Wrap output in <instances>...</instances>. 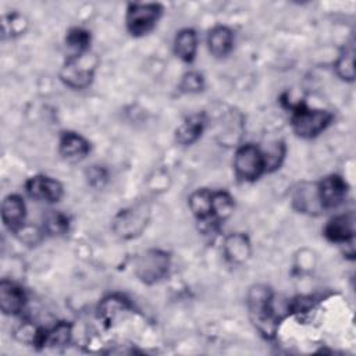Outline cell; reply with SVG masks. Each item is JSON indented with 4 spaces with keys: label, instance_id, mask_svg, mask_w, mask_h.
Wrapping results in <instances>:
<instances>
[{
    "label": "cell",
    "instance_id": "1",
    "mask_svg": "<svg viewBox=\"0 0 356 356\" xmlns=\"http://www.w3.org/2000/svg\"><path fill=\"white\" fill-rule=\"evenodd\" d=\"M246 302L254 327L264 337H274L278 323L273 306V291L267 285H254L249 289Z\"/></svg>",
    "mask_w": 356,
    "mask_h": 356
},
{
    "label": "cell",
    "instance_id": "2",
    "mask_svg": "<svg viewBox=\"0 0 356 356\" xmlns=\"http://www.w3.org/2000/svg\"><path fill=\"white\" fill-rule=\"evenodd\" d=\"M334 115L328 110L309 108L298 103L292 107L291 124L293 132L305 139H312L320 135L332 121Z\"/></svg>",
    "mask_w": 356,
    "mask_h": 356
},
{
    "label": "cell",
    "instance_id": "3",
    "mask_svg": "<svg viewBox=\"0 0 356 356\" xmlns=\"http://www.w3.org/2000/svg\"><path fill=\"white\" fill-rule=\"evenodd\" d=\"M97 60L89 51L82 56H71L60 71L61 81L72 89H83L90 85L96 70Z\"/></svg>",
    "mask_w": 356,
    "mask_h": 356
},
{
    "label": "cell",
    "instance_id": "4",
    "mask_svg": "<svg viewBox=\"0 0 356 356\" xmlns=\"http://www.w3.org/2000/svg\"><path fill=\"white\" fill-rule=\"evenodd\" d=\"M234 171L238 179L252 182L266 172V160L263 150L253 145L245 143L239 146L234 156Z\"/></svg>",
    "mask_w": 356,
    "mask_h": 356
},
{
    "label": "cell",
    "instance_id": "5",
    "mask_svg": "<svg viewBox=\"0 0 356 356\" xmlns=\"http://www.w3.org/2000/svg\"><path fill=\"white\" fill-rule=\"evenodd\" d=\"M171 257L161 249H149L140 254L135 263V275L143 284H156L170 271Z\"/></svg>",
    "mask_w": 356,
    "mask_h": 356
},
{
    "label": "cell",
    "instance_id": "6",
    "mask_svg": "<svg viewBox=\"0 0 356 356\" xmlns=\"http://www.w3.org/2000/svg\"><path fill=\"white\" fill-rule=\"evenodd\" d=\"M161 6L156 3H131L127 8L125 25L131 35L142 36L149 33L161 15Z\"/></svg>",
    "mask_w": 356,
    "mask_h": 356
},
{
    "label": "cell",
    "instance_id": "7",
    "mask_svg": "<svg viewBox=\"0 0 356 356\" xmlns=\"http://www.w3.org/2000/svg\"><path fill=\"white\" fill-rule=\"evenodd\" d=\"M149 206L146 203H138L128 209L121 210L114 221L113 231L122 239H132L145 229L149 220Z\"/></svg>",
    "mask_w": 356,
    "mask_h": 356
},
{
    "label": "cell",
    "instance_id": "8",
    "mask_svg": "<svg viewBox=\"0 0 356 356\" xmlns=\"http://www.w3.org/2000/svg\"><path fill=\"white\" fill-rule=\"evenodd\" d=\"M320 203L324 210L335 209L343 203L348 195V184L338 174H330L317 182Z\"/></svg>",
    "mask_w": 356,
    "mask_h": 356
},
{
    "label": "cell",
    "instance_id": "9",
    "mask_svg": "<svg viewBox=\"0 0 356 356\" xmlns=\"http://www.w3.org/2000/svg\"><path fill=\"white\" fill-rule=\"evenodd\" d=\"M25 191L31 197L46 203L58 202L64 193L63 185L57 179L47 175L31 177L25 182Z\"/></svg>",
    "mask_w": 356,
    "mask_h": 356
},
{
    "label": "cell",
    "instance_id": "10",
    "mask_svg": "<svg viewBox=\"0 0 356 356\" xmlns=\"http://www.w3.org/2000/svg\"><path fill=\"white\" fill-rule=\"evenodd\" d=\"M292 206L295 210L303 214L309 216H318L324 211L318 191H317V182H300L298 184L291 195Z\"/></svg>",
    "mask_w": 356,
    "mask_h": 356
},
{
    "label": "cell",
    "instance_id": "11",
    "mask_svg": "<svg viewBox=\"0 0 356 356\" xmlns=\"http://www.w3.org/2000/svg\"><path fill=\"white\" fill-rule=\"evenodd\" d=\"M323 232L330 242L350 245L355 236V214L349 211L330 218Z\"/></svg>",
    "mask_w": 356,
    "mask_h": 356
},
{
    "label": "cell",
    "instance_id": "12",
    "mask_svg": "<svg viewBox=\"0 0 356 356\" xmlns=\"http://www.w3.org/2000/svg\"><path fill=\"white\" fill-rule=\"evenodd\" d=\"M89 152H90L89 142L79 134L65 131L60 135L58 153L64 160L71 163H78L83 160Z\"/></svg>",
    "mask_w": 356,
    "mask_h": 356
},
{
    "label": "cell",
    "instance_id": "13",
    "mask_svg": "<svg viewBox=\"0 0 356 356\" xmlns=\"http://www.w3.org/2000/svg\"><path fill=\"white\" fill-rule=\"evenodd\" d=\"M26 207L19 195H8L1 203V221L13 232H19L25 221Z\"/></svg>",
    "mask_w": 356,
    "mask_h": 356
},
{
    "label": "cell",
    "instance_id": "14",
    "mask_svg": "<svg viewBox=\"0 0 356 356\" xmlns=\"http://www.w3.org/2000/svg\"><path fill=\"white\" fill-rule=\"evenodd\" d=\"M25 302L26 295L19 285L7 280L0 282V309L4 314H19L25 307Z\"/></svg>",
    "mask_w": 356,
    "mask_h": 356
},
{
    "label": "cell",
    "instance_id": "15",
    "mask_svg": "<svg viewBox=\"0 0 356 356\" xmlns=\"http://www.w3.org/2000/svg\"><path fill=\"white\" fill-rule=\"evenodd\" d=\"M188 204L193 216L200 221L206 224H217L213 218V191L202 188L195 191L189 199Z\"/></svg>",
    "mask_w": 356,
    "mask_h": 356
},
{
    "label": "cell",
    "instance_id": "16",
    "mask_svg": "<svg viewBox=\"0 0 356 356\" xmlns=\"http://www.w3.org/2000/svg\"><path fill=\"white\" fill-rule=\"evenodd\" d=\"M207 47L214 57H225L234 47V33L228 26L217 25L209 31Z\"/></svg>",
    "mask_w": 356,
    "mask_h": 356
},
{
    "label": "cell",
    "instance_id": "17",
    "mask_svg": "<svg viewBox=\"0 0 356 356\" xmlns=\"http://www.w3.org/2000/svg\"><path fill=\"white\" fill-rule=\"evenodd\" d=\"M206 115L203 113L192 114L184 120V122L175 131V139L181 145H192L196 142L206 125Z\"/></svg>",
    "mask_w": 356,
    "mask_h": 356
},
{
    "label": "cell",
    "instance_id": "18",
    "mask_svg": "<svg viewBox=\"0 0 356 356\" xmlns=\"http://www.w3.org/2000/svg\"><path fill=\"white\" fill-rule=\"evenodd\" d=\"M197 50V33L192 28L181 29L174 39V53L184 63H192Z\"/></svg>",
    "mask_w": 356,
    "mask_h": 356
},
{
    "label": "cell",
    "instance_id": "19",
    "mask_svg": "<svg viewBox=\"0 0 356 356\" xmlns=\"http://www.w3.org/2000/svg\"><path fill=\"white\" fill-rule=\"evenodd\" d=\"M224 254L235 264H241L250 256V242L245 234L236 232L225 238L224 241Z\"/></svg>",
    "mask_w": 356,
    "mask_h": 356
},
{
    "label": "cell",
    "instance_id": "20",
    "mask_svg": "<svg viewBox=\"0 0 356 356\" xmlns=\"http://www.w3.org/2000/svg\"><path fill=\"white\" fill-rule=\"evenodd\" d=\"M131 307L129 302L118 295H110L102 300L99 305V317L106 324H111L122 312Z\"/></svg>",
    "mask_w": 356,
    "mask_h": 356
},
{
    "label": "cell",
    "instance_id": "21",
    "mask_svg": "<svg viewBox=\"0 0 356 356\" xmlns=\"http://www.w3.org/2000/svg\"><path fill=\"white\" fill-rule=\"evenodd\" d=\"M72 334V327L67 321H60L50 330H43L40 346H50V348H61L65 346Z\"/></svg>",
    "mask_w": 356,
    "mask_h": 356
},
{
    "label": "cell",
    "instance_id": "22",
    "mask_svg": "<svg viewBox=\"0 0 356 356\" xmlns=\"http://www.w3.org/2000/svg\"><path fill=\"white\" fill-rule=\"evenodd\" d=\"M90 33L82 28H72L65 36V46L68 49V56H82L89 51Z\"/></svg>",
    "mask_w": 356,
    "mask_h": 356
},
{
    "label": "cell",
    "instance_id": "23",
    "mask_svg": "<svg viewBox=\"0 0 356 356\" xmlns=\"http://www.w3.org/2000/svg\"><path fill=\"white\" fill-rule=\"evenodd\" d=\"M334 70L343 81L352 82L355 79V49L352 43L342 50L334 64Z\"/></svg>",
    "mask_w": 356,
    "mask_h": 356
},
{
    "label": "cell",
    "instance_id": "24",
    "mask_svg": "<svg viewBox=\"0 0 356 356\" xmlns=\"http://www.w3.org/2000/svg\"><path fill=\"white\" fill-rule=\"evenodd\" d=\"M235 203L232 196L225 191L213 192V218L218 224L228 218L234 211Z\"/></svg>",
    "mask_w": 356,
    "mask_h": 356
},
{
    "label": "cell",
    "instance_id": "25",
    "mask_svg": "<svg viewBox=\"0 0 356 356\" xmlns=\"http://www.w3.org/2000/svg\"><path fill=\"white\" fill-rule=\"evenodd\" d=\"M68 217L60 211H53L44 218V229L51 235H60L68 231Z\"/></svg>",
    "mask_w": 356,
    "mask_h": 356
},
{
    "label": "cell",
    "instance_id": "26",
    "mask_svg": "<svg viewBox=\"0 0 356 356\" xmlns=\"http://www.w3.org/2000/svg\"><path fill=\"white\" fill-rule=\"evenodd\" d=\"M203 86H204V81H203L202 74L195 72V71L186 72L182 76L181 83H179V89L185 93H197V92L203 90Z\"/></svg>",
    "mask_w": 356,
    "mask_h": 356
},
{
    "label": "cell",
    "instance_id": "27",
    "mask_svg": "<svg viewBox=\"0 0 356 356\" xmlns=\"http://www.w3.org/2000/svg\"><path fill=\"white\" fill-rule=\"evenodd\" d=\"M88 178H89L90 185H93V186H100V185H102L100 181L104 182L106 178H107V174H106V171H104L103 168L95 165L93 168H90V170L88 171Z\"/></svg>",
    "mask_w": 356,
    "mask_h": 356
}]
</instances>
